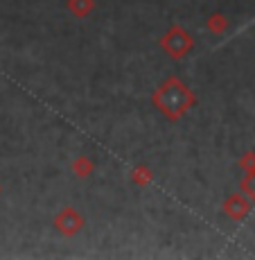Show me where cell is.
Listing matches in <instances>:
<instances>
[{
	"label": "cell",
	"mask_w": 255,
	"mask_h": 260,
	"mask_svg": "<svg viewBox=\"0 0 255 260\" xmlns=\"http://www.w3.org/2000/svg\"><path fill=\"white\" fill-rule=\"evenodd\" d=\"M154 104L167 116L169 120H178L183 113L194 104V95L190 93L186 84H181L176 77H169L161 84L156 93H154Z\"/></svg>",
	"instance_id": "obj_1"
},
{
	"label": "cell",
	"mask_w": 255,
	"mask_h": 260,
	"mask_svg": "<svg viewBox=\"0 0 255 260\" xmlns=\"http://www.w3.org/2000/svg\"><path fill=\"white\" fill-rule=\"evenodd\" d=\"M163 50L167 54H172L174 59H181L183 54H188L190 50H192L194 41L192 37L186 32L183 27H178V25H174V27H169V32L163 37Z\"/></svg>",
	"instance_id": "obj_2"
},
{
	"label": "cell",
	"mask_w": 255,
	"mask_h": 260,
	"mask_svg": "<svg viewBox=\"0 0 255 260\" xmlns=\"http://www.w3.org/2000/svg\"><path fill=\"white\" fill-rule=\"evenodd\" d=\"M54 226H57L63 236H75V233L84 226V219L75 208H63V211L54 217Z\"/></svg>",
	"instance_id": "obj_3"
},
{
	"label": "cell",
	"mask_w": 255,
	"mask_h": 260,
	"mask_svg": "<svg viewBox=\"0 0 255 260\" xmlns=\"http://www.w3.org/2000/svg\"><path fill=\"white\" fill-rule=\"evenodd\" d=\"M224 211L231 215L233 219H242L248 215V211H251V202H248L244 194H231L228 202L224 204Z\"/></svg>",
	"instance_id": "obj_4"
},
{
	"label": "cell",
	"mask_w": 255,
	"mask_h": 260,
	"mask_svg": "<svg viewBox=\"0 0 255 260\" xmlns=\"http://www.w3.org/2000/svg\"><path fill=\"white\" fill-rule=\"evenodd\" d=\"M68 7H70V12L75 14V16H86V14H91L93 12V7H95V0H68Z\"/></svg>",
	"instance_id": "obj_5"
},
{
	"label": "cell",
	"mask_w": 255,
	"mask_h": 260,
	"mask_svg": "<svg viewBox=\"0 0 255 260\" xmlns=\"http://www.w3.org/2000/svg\"><path fill=\"white\" fill-rule=\"evenodd\" d=\"M208 27H210V32H214V34L224 32V29L228 27L226 16H224V14H212V16H210V21H208Z\"/></svg>",
	"instance_id": "obj_6"
},
{
	"label": "cell",
	"mask_w": 255,
	"mask_h": 260,
	"mask_svg": "<svg viewBox=\"0 0 255 260\" xmlns=\"http://www.w3.org/2000/svg\"><path fill=\"white\" fill-rule=\"evenodd\" d=\"M72 170L79 174V177H86V174L93 172V163L88 161L86 156H82V158H77V161L72 163Z\"/></svg>",
	"instance_id": "obj_7"
},
{
	"label": "cell",
	"mask_w": 255,
	"mask_h": 260,
	"mask_svg": "<svg viewBox=\"0 0 255 260\" xmlns=\"http://www.w3.org/2000/svg\"><path fill=\"white\" fill-rule=\"evenodd\" d=\"M242 190L255 202V168L251 172H246V177H244V181H242Z\"/></svg>",
	"instance_id": "obj_8"
},
{
	"label": "cell",
	"mask_w": 255,
	"mask_h": 260,
	"mask_svg": "<svg viewBox=\"0 0 255 260\" xmlns=\"http://www.w3.org/2000/svg\"><path fill=\"white\" fill-rule=\"evenodd\" d=\"M152 179V172H149L147 168H138L136 172H133V181L136 183H140V186H144V183Z\"/></svg>",
	"instance_id": "obj_9"
}]
</instances>
